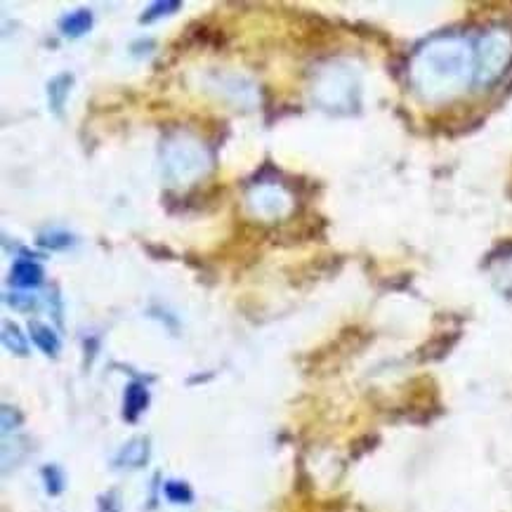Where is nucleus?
<instances>
[{
    "instance_id": "f257e3e1",
    "label": "nucleus",
    "mask_w": 512,
    "mask_h": 512,
    "mask_svg": "<svg viewBox=\"0 0 512 512\" xmlns=\"http://www.w3.org/2000/svg\"><path fill=\"white\" fill-rule=\"evenodd\" d=\"M508 36H487L479 50V81H494L501 76L505 64L510 62L512 48Z\"/></svg>"
},
{
    "instance_id": "f03ea898",
    "label": "nucleus",
    "mask_w": 512,
    "mask_h": 512,
    "mask_svg": "<svg viewBox=\"0 0 512 512\" xmlns=\"http://www.w3.org/2000/svg\"><path fill=\"white\" fill-rule=\"evenodd\" d=\"M149 461V439L147 437H137L133 442H128L118 451V456L114 458L116 468H128V470H137L142 465H147Z\"/></svg>"
},
{
    "instance_id": "7ed1b4c3",
    "label": "nucleus",
    "mask_w": 512,
    "mask_h": 512,
    "mask_svg": "<svg viewBox=\"0 0 512 512\" xmlns=\"http://www.w3.org/2000/svg\"><path fill=\"white\" fill-rule=\"evenodd\" d=\"M149 406V390L142 383H130L126 387V399H123V418L128 423H135L137 418L147 411Z\"/></svg>"
},
{
    "instance_id": "20e7f679",
    "label": "nucleus",
    "mask_w": 512,
    "mask_h": 512,
    "mask_svg": "<svg viewBox=\"0 0 512 512\" xmlns=\"http://www.w3.org/2000/svg\"><path fill=\"white\" fill-rule=\"evenodd\" d=\"M10 281L19 288H36L43 284V267L34 260H17L12 265Z\"/></svg>"
},
{
    "instance_id": "39448f33",
    "label": "nucleus",
    "mask_w": 512,
    "mask_h": 512,
    "mask_svg": "<svg viewBox=\"0 0 512 512\" xmlns=\"http://www.w3.org/2000/svg\"><path fill=\"white\" fill-rule=\"evenodd\" d=\"M71 85H74V76L71 74H59L48 83V102H50V109L55 111L57 116H62L64 102H67Z\"/></svg>"
},
{
    "instance_id": "423d86ee",
    "label": "nucleus",
    "mask_w": 512,
    "mask_h": 512,
    "mask_svg": "<svg viewBox=\"0 0 512 512\" xmlns=\"http://www.w3.org/2000/svg\"><path fill=\"white\" fill-rule=\"evenodd\" d=\"M90 26H93V15H90V10H76L71 12V15L62 17V22H59L62 34L69 38L83 36L85 31H90Z\"/></svg>"
},
{
    "instance_id": "0eeeda50",
    "label": "nucleus",
    "mask_w": 512,
    "mask_h": 512,
    "mask_svg": "<svg viewBox=\"0 0 512 512\" xmlns=\"http://www.w3.org/2000/svg\"><path fill=\"white\" fill-rule=\"evenodd\" d=\"M29 333H31V340H34L38 350H41L43 354H48V357H57L59 354V338L55 336V333L50 331L48 326L38 324V321H34V324H29Z\"/></svg>"
},
{
    "instance_id": "6e6552de",
    "label": "nucleus",
    "mask_w": 512,
    "mask_h": 512,
    "mask_svg": "<svg viewBox=\"0 0 512 512\" xmlns=\"http://www.w3.org/2000/svg\"><path fill=\"white\" fill-rule=\"evenodd\" d=\"M3 345L8 347L12 354H17V357H26L29 354V343H26L24 333L19 331L17 324H3Z\"/></svg>"
},
{
    "instance_id": "1a4fd4ad",
    "label": "nucleus",
    "mask_w": 512,
    "mask_h": 512,
    "mask_svg": "<svg viewBox=\"0 0 512 512\" xmlns=\"http://www.w3.org/2000/svg\"><path fill=\"white\" fill-rule=\"evenodd\" d=\"M43 475V482H45V491H48L50 496H59L67 487V479H64V472L57 468V465H45L41 470Z\"/></svg>"
},
{
    "instance_id": "9d476101",
    "label": "nucleus",
    "mask_w": 512,
    "mask_h": 512,
    "mask_svg": "<svg viewBox=\"0 0 512 512\" xmlns=\"http://www.w3.org/2000/svg\"><path fill=\"white\" fill-rule=\"evenodd\" d=\"M163 494H166V498L170 503L175 505H189L194 501V491L189 489V484L185 482H166V487H163Z\"/></svg>"
},
{
    "instance_id": "9b49d317",
    "label": "nucleus",
    "mask_w": 512,
    "mask_h": 512,
    "mask_svg": "<svg viewBox=\"0 0 512 512\" xmlns=\"http://www.w3.org/2000/svg\"><path fill=\"white\" fill-rule=\"evenodd\" d=\"M38 244L50 248V251H59V248H69L74 244V236L67 232H48L38 236Z\"/></svg>"
},
{
    "instance_id": "f8f14e48",
    "label": "nucleus",
    "mask_w": 512,
    "mask_h": 512,
    "mask_svg": "<svg viewBox=\"0 0 512 512\" xmlns=\"http://www.w3.org/2000/svg\"><path fill=\"white\" fill-rule=\"evenodd\" d=\"M5 303L17 312H34L38 307L36 295H26V293H8L5 295Z\"/></svg>"
},
{
    "instance_id": "ddd939ff",
    "label": "nucleus",
    "mask_w": 512,
    "mask_h": 512,
    "mask_svg": "<svg viewBox=\"0 0 512 512\" xmlns=\"http://www.w3.org/2000/svg\"><path fill=\"white\" fill-rule=\"evenodd\" d=\"M182 5L180 3H154L152 8H147V12H144V15L140 17V22L142 24H149V22H154V19H159V17H163V15H173L175 10H180Z\"/></svg>"
},
{
    "instance_id": "4468645a",
    "label": "nucleus",
    "mask_w": 512,
    "mask_h": 512,
    "mask_svg": "<svg viewBox=\"0 0 512 512\" xmlns=\"http://www.w3.org/2000/svg\"><path fill=\"white\" fill-rule=\"evenodd\" d=\"M0 416H3V435L5 437H8L10 432H15L19 425L24 423L22 413H19L15 406H10V404H3V413H0Z\"/></svg>"
},
{
    "instance_id": "2eb2a0df",
    "label": "nucleus",
    "mask_w": 512,
    "mask_h": 512,
    "mask_svg": "<svg viewBox=\"0 0 512 512\" xmlns=\"http://www.w3.org/2000/svg\"><path fill=\"white\" fill-rule=\"evenodd\" d=\"M100 512H121V501L116 491H109L100 498Z\"/></svg>"
}]
</instances>
